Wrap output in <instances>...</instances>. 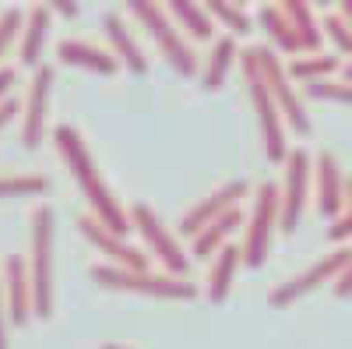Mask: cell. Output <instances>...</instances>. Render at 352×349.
Here are the masks:
<instances>
[{"instance_id":"cell-5","label":"cell","mask_w":352,"mask_h":349,"mask_svg":"<svg viewBox=\"0 0 352 349\" xmlns=\"http://www.w3.org/2000/svg\"><path fill=\"white\" fill-rule=\"evenodd\" d=\"M92 279L106 289H127V293H148V297H169V300H194L197 286L176 275H155V272H131L116 265H92Z\"/></svg>"},{"instance_id":"cell-40","label":"cell","mask_w":352,"mask_h":349,"mask_svg":"<svg viewBox=\"0 0 352 349\" xmlns=\"http://www.w3.org/2000/svg\"><path fill=\"white\" fill-rule=\"evenodd\" d=\"M345 81H352V56H349V64H345Z\"/></svg>"},{"instance_id":"cell-15","label":"cell","mask_w":352,"mask_h":349,"mask_svg":"<svg viewBox=\"0 0 352 349\" xmlns=\"http://www.w3.org/2000/svg\"><path fill=\"white\" fill-rule=\"evenodd\" d=\"M314 173H317V209L320 215L328 219H338L342 209H345V177H342V166L335 159V152H320L317 162H314Z\"/></svg>"},{"instance_id":"cell-29","label":"cell","mask_w":352,"mask_h":349,"mask_svg":"<svg viewBox=\"0 0 352 349\" xmlns=\"http://www.w3.org/2000/svg\"><path fill=\"white\" fill-rule=\"evenodd\" d=\"M307 96H314V99H335V103H349L352 106V81H331V78H324V81H310L307 85Z\"/></svg>"},{"instance_id":"cell-6","label":"cell","mask_w":352,"mask_h":349,"mask_svg":"<svg viewBox=\"0 0 352 349\" xmlns=\"http://www.w3.org/2000/svg\"><path fill=\"white\" fill-rule=\"evenodd\" d=\"M278 205H282V194L272 180H264L254 194V209H250V226H247V240H243V265L261 268L268 261L272 251V237L278 229Z\"/></svg>"},{"instance_id":"cell-9","label":"cell","mask_w":352,"mask_h":349,"mask_svg":"<svg viewBox=\"0 0 352 349\" xmlns=\"http://www.w3.org/2000/svg\"><path fill=\"white\" fill-rule=\"evenodd\" d=\"M310 156L307 149H289L285 156V191H282V205H278V229L285 233H296L303 209H307V191H310Z\"/></svg>"},{"instance_id":"cell-24","label":"cell","mask_w":352,"mask_h":349,"mask_svg":"<svg viewBox=\"0 0 352 349\" xmlns=\"http://www.w3.org/2000/svg\"><path fill=\"white\" fill-rule=\"evenodd\" d=\"M338 53H310V56H296L285 71H289V78H300V81H324L328 74H335L338 71Z\"/></svg>"},{"instance_id":"cell-2","label":"cell","mask_w":352,"mask_h":349,"mask_svg":"<svg viewBox=\"0 0 352 349\" xmlns=\"http://www.w3.org/2000/svg\"><path fill=\"white\" fill-rule=\"evenodd\" d=\"M240 67L247 78V89H250V103L257 109V124H261V138H264V152H268L272 162H285L289 156V145H285V120L278 113V103L268 92V81L261 74V61H257V46L240 53Z\"/></svg>"},{"instance_id":"cell-7","label":"cell","mask_w":352,"mask_h":349,"mask_svg":"<svg viewBox=\"0 0 352 349\" xmlns=\"http://www.w3.org/2000/svg\"><path fill=\"white\" fill-rule=\"evenodd\" d=\"M257 61H261V74L268 81V92L272 99L278 103V113L282 120L296 131V134H310V116H307V106L300 99V92L292 89V78L285 71V64L278 61V53L268 50V46H257Z\"/></svg>"},{"instance_id":"cell-27","label":"cell","mask_w":352,"mask_h":349,"mask_svg":"<svg viewBox=\"0 0 352 349\" xmlns=\"http://www.w3.org/2000/svg\"><path fill=\"white\" fill-rule=\"evenodd\" d=\"M204 11H208L212 18H219V21L229 28V36H232V39L250 32V14H247L243 8H236V4H229V0H212V4L204 8Z\"/></svg>"},{"instance_id":"cell-14","label":"cell","mask_w":352,"mask_h":349,"mask_svg":"<svg viewBox=\"0 0 352 349\" xmlns=\"http://www.w3.org/2000/svg\"><path fill=\"white\" fill-rule=\"evenodd\" d=\"M247 180H229V184H222L219 191H212L204 201H197V205L180 219V229L187 233V237H197V233L208 226V222H215L219 215H226L229 209H240V198H247Z\"/></svg>"},{"instance_id":"cell-10","label":"cell","mask_w":352,"mask_h":349,"mask_svg":"<svg viewBox=\"0 0 352 349\" xmlns=\"http://www.w3.org/2000/svg\"><path fill=\"white\" fill-rule=\"evenodd\" d=\"M349 257H352V251H349V247H338L335 254H324L320 261H314L310 268H303L300 275H292L289 282H278V286L272 289V293H268V304H272V307H289L292 300H300L303 293L317 289L320 282L338 279V275L345 272V265H349Z\"/></svg>"},{"instance_id":"cell-39","label":"cell","mask_w":352,"mask_h":349,"mask_svg":"<svg viewBox=\"0 0 352 349\" xmlns=\"http://www.w3.org/2000/svg\"><path fill=\"white\" fill-rule=\"evenodd\" d=\"M102 349H131V346H120V342H106Z\"/></svg>"},{"instance_id":"cell-23","label":"cell","mask_w":352,"mask_h":349,"mask_svg":"<svg viewBox=\"0 0 352 349\" xmlns=\"http://www.w3.org/2000/svg\"><path fill=\"white\" fill-rule=\"evenodd\" d=\"M257 21H261V28L272 36V43H275L282 53H300V39H296V32H292V25H289V18H285L282 8L264 4V8L257 11Z\"/></svg>"},{"instance_id":"cell-34","label":"cell","mask_w":352,"mask_h":349,"mask_svg":"<svg viewBox=\"0 0 352 349\" xmlns=\"http://www.w3.org/2000/svg\"><path fill=\"white\" fill-rule=\"evenodd\" d=\"M11 85H14V67H0V106L11 99Z\"/></svg>"},{"instance_id":"cell-38","label":"cell","mask_w":352,"mask_h":349,"mask_svg":"<svg viewBox=\"0 0 352 349\" xmlns=\"http://www.w3.org/2000/svg\"><path fill=\"white\" fill-rule=\"evenodd\" d=\"M345 205H349V212H352V177H345Z\"/></svg>"},{"instance_id":"cell-22","label":"cell","mask_w":352,"mask_h":349,"mask_svg":"<svg viewBox=\"0 0 352 349\" xmlns=\"http://www.w3.org/2000/svg\"><path fill=\"white\" fill-rule=\"evenodd\" d=\"M236 56H240V50H236V39H232V36L215 39L208 64H204V71H201V85H204V89H208V92L222 89V81H226V74H229V67H232Z\"/></svg>"},{"instance_id":"cell-17","label":"cell","mask_w":352,"mask_h":349,"mask_svg":"<svg viewBox=\"0 0 352 349\" xmlns=\"http://www.w3.org/2000/svg\"><path fill=\"white\" fill-rule=\"evenodd\" d=\"M50 8L36 4L25 11V36H21V64L25 67H43V46H46V36H50Z\"/></svg>"},{"instance_id":"cell-3","label":"cell","mask_w":352,"mask_h":349,"mask_svg":"<svg viewBox=\"0 0 352 349\" xmlns=\"http://www.w3.org/2000/svg\"><path fill=\"white\" fill-rule=\"evenodd\" d=\"M28 282H32V314L53 317V209L36 205L32 212V261H28Z\"/></svg>"},{"instance_id":"cell-18","label":"cell","mask_w":352,"mask_h":349,"mask_svg":"<svg viewBox=\"0 0 352 349\" xmlns=\"http://www.w3.org/2000/svg\"><path fill=\"white\" fill-rule=\"evenodd\" d=\"M102 28H106V36H109L116 56H120V61H124L134 74H144V71H148V61H144V53H141L138 39L127 32V25H124L120 14H116V11H106V14H102Z\"/></svg>"},{"instance_id":"cell-31","label":"cell","mask_w":352,"mask_h":349,"mask_svg":"<svg viewBox=\"0 0 352 349\" xmlns=\"http://www.w3.org/2000/svg\"><path fill=\"white\" fill-rule=\"evenodd\" d=\"M352 237V212H342L331 226H328V240L335 244V240H349Z\"/></svg>"},{"instance_id":"cell-26","label":"cell","mask_w":352,"mask_h":349,"mask_svg":"<svg viewBox=\"0 0 352 349\" xmlns=\"http://www.w3.org/2000/svg\"><path fill=\"white\" fill-rule=\"evenodd\" d=\"M50 177L43 173H18V177H0V198H25V194H46Z\"/></svg>"},{"instance_id":"cell-20","label":"cell","mask_w":352,"mask_h":349,"mask_svg":"<svg viewBox=\"0 0 352 349\" xmlns=\"http://www.w3.org/2000/svg\"><path fill=\"white\" fill-rule=\"evenodd\" d=\"M289 25H292V32H296L300 39V50H310V53H320V43H324V32H320V25L314 18V8L303 4V0H285L282 4Z\"/></svg>"},{"instance_id":"cell-8","label":"cell","mask_w":352,"mask_h":349,"mask_svg":"<svg viewBox=\"0 0 352 349\" xmlns=\"http://www.w3.org/2000/svg\"><path fill=\"white\" fill-rule=\"evenodd\" d=\"M131 215V226L144 237V244L152 247V254L166 265V275H176V279H187V272H190V257L184 254V247L176 244V237L162 226V219L144 205V201H138V205L127 212Z\"/></svg>"},{"instance_id":"cell-19","label":"cell","mask_w":352,"mask_h":349,"mask_svg":"<svg viewBox=\"0 0 352 349\" xmlns=\"http://www.w3.org/2000/svg\"><path fill=\"white\" fill-rule=\"evenodd\" d=\"M240 261H243V251H240L236 244H226V247L215 254V265H212V272H208V300H212V304H222V300L229 297L232 275H236Z\"/></svg>"},{"instance_id":"cell-12","label":"cell","mask_w":352,"mask_h":349,"mask_svg":"<svg viewBox=\"0 0 352 349\" xmlns=\"http://www.w3.org/2000/svg\"><path fill=\"white\" fill-rule=\"evenodd\" d=\"M50 92H53V67L43 64L32 74L28 85V99H25V120H21V145L28 152H36L43 145V131H46V113H50Z\"/></svg>"},{"instance_id":"cell-37","label":"cell","mask_w":352,"mask_h":349,"mask_svg":"<svg viewBox=\"0 0 352 349\" xmlns=\"http://www.w3.org/2000/svg\"><path fill=\"white\" fill-rule=\"evenodd\" d=\"M342 18H345V25L352 28V0H345V4H342V11H338Z\"/></svg>"},{"instance_id":"cell-32","label":"cell","mask_w":352,"mask_h":349,"mask_svg":"<svg viewBox=\"0 0 352 349\" xmlns=\"http://www.w3.org/2000/svg\"><path fill=\"white\" fill-rule=\"evenodd\" d=\"M8 325H11V317H8V300H4V282H0V349H11Z\"/></svg>"},{"instance_id":"cell-35","label":"cell","mask_w":352,"mask_h":349,"mask_svg":"<svg viewBox=\"0 0 352 349\" xmlns=\"http://www.w3.org/2000/svg\"><path fill=\"white\" fill-rule=\"evenodd\" d=\"M14 113H18V99H8L4 106H0V131H4V127L14 120Z\"/></svg>"},{"instance_id":"cell-30","label":"cell","mask_w":352,"mask_h":349,"mask_svg":"<svg viewBox=\"0 0 352 349\" xmlns=\"http://www.w3.org/2000/svg\"><path fill=\"white\" fill-rule=\"evenodd\" d=\"M21 21H25V11L21 8H4V11H0V56H4L8 46L14 43Z\"/></svg>"},{"instance_id":"cell-16","label":"cell","mask_w":352,"mask_h":349,"mask_svg":"<svg viewBox=\"0 0 352 349\" xmlns=\"http://www.w3.org/2000/svg\"><path fill=\"white\" fill-rule=\"evenodd\" d=\"M56 56H60L64 64H74V67H88L96 74H116V67H120V61H116L113 53L85 43V39H60L56 43Z\"/></svg>"},{"instance_id":"cell-11","label":"cell","mask_w":352,"mask_h":349,"mask_svg":"<svg viewBox=\"0 0 352 349\" xmlns=\"http://www.w3.org/2000/svg\"><path fill=\"white\" fill-rule=\"evenodd\" d=\"M78 229L85 233V240L92 244L99 254L109 257V265L116 268H131V272H148V254L138 251L134 244H127V237H116L113 229H106L96 215H81Z\"/></svg>"},{"instance_id":"cell-33","label":"cell","mask_w":352,"mask_h":349,"mask_svg":"<svg viewBox=\"0 0 352 349\" xmlns=\"http://www.w3.org/2000/svg\"><path fill=\"white\" fill-rule=\"evenodd\" d=\"M335 297H342V300H349V297H352V257H349L345 272L335 279Z\"/></svg>"},{"instance_id":"cell-41","label":"cell","mask_w":352,"mask_h":349,"mask_svg":"<svg viewBox=\"0 0 352 349\" xmlns=\"http://www.w3.org/2000/svg\"><path fill=\"white\" fill-rule=\"evenodd\" d=\"M0 11H4V8H0Z\"/></svg>"},{"instance_id":"cell-1","label":"cell","mask_w":352,"mask_h":349,"mask_svg":"<svg viewBox=\"0 0 352 349\" xmlns=\"http://www.w3.org/2000/svg\"><path fill=\"white\" fill-rule=\"evenodd\" d=\"M53 141H56V152H60L64 166L71 169V177L78 180L85 201L92 205V215H96L106 229H113L116 237H127V233L134 229V226H131V215L120 209V201L113 198V191H109L106 180L99 177V169H96V162H92V152H88V145H85V138L78 134V127L56 124V127H53Z\"/></svg>"},{"instance_id":"cell-4","label":"cell","mask_w":352,"mask_h":349,"mask_svg":"<svg viewBox=\"0 0 352 349\" xmlns=\"http://www.w3.org/2000/svg\"><path fill=\"white\" fill-rule=\"evenodd\" d=\"M127 8H131V14L152 32V39H155L159 50L166 53V61L173 64V71L184 74V78H190V74L197 71V56H194V50L187 46V39L180 36V28L169 21L166 8L152 4V0H131Z\"/></svg>"},{"instance_id":"cell-21","label":"cell","mask_w":352,"mask_h":349,"mask_svg":"<svg viewBox=\"0 0 352 349\" xmlns=\"http://www.w3.org/2000/svg\"><path fill=\"white\" fill-rule=\"evenodd\" d=\"M236 226H243V212L240 209H229L226 215H219L215 222H208L197 237H194V257H212V254H219L222 247H226V240H229V233L236 229Z\"/></svg>"},{"instance_id":"cell-25","label":"cell","mask_w":352,"mask_h":349,"mask_svg":"<svg viewBox=\"0 0 352 349\" xmlns=\"http://www.w3.org/2000/svg\"><path fill=\"white\" fill-rule=\"evenodd\" d=\"M169 14L180 21L194 39H212V36H215L212 14L204 11V8H197V4H190V0H173V4H169Z\"/></svg>"},{"instance_id":"cell-13","label":"cell","mask_w":352,"mask_h":349,"mask_svg":"<svg viewBox=\"0 0 352 349\" xmlns=\"http://www.w3.org/2000/svg\"><path fill=\"white\" fill-rule=\"evenodd\" d=\"M0 282H4V300H8V317L11 325L21 328L32 317V282H28V265L21 254H8L0 265Z\"/></svg>"},{"instance_id":"cell-28","label":"cell","mask_w":352,"mask_h":349,"mask_svg":"<svg viewBox=\"0 0 352 349\" xmlns=\"http://www.w3.org/2000/svg\"><path fill=\"white\" fill-rule=\"evenodd\" d=\"M320 32L335 43V53L352 56V28L345 25V18H342L338 11H328V14H324V21H320Z\"/></svg>"},{"instance_id":"cell-36","label":"cell","mask_w":352,"mask_h":349,"mask_svg":"<svg viewBox=\"0 0 352 349\" xmlns=\"http://www.w3.org/2000/svg\"><path fill=\"white\" fill-rule=\"evenodd\" d=\"M50 11H56V14H64V18H74V14H78V4H53Z\"/></svg>"}]
</instances>
